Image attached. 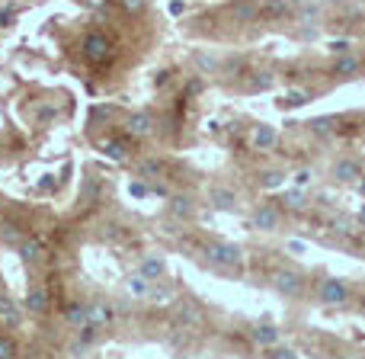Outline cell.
<instances>
[{"label": "cell", "instance_id": "e575fe53", "mask_svg": "<svg viewBox=\"0 0 365 359\" xmlns=\"http://www.w3.org/2000/svg\"><path fill=\"white\" fill-rule=\"evenodd\" d=\"M304 103H311V90H292L289 96H285V106H304Z\"/></svg>", "mask_w": 365, "mask_h": 359}, {"label": "cell", "instance_id": "83f0119b", "mask_svg": "<svg viewBox=\"0 0 365 359\" xmlns=\"http://www.w3.org/2000/svg\"><path fill=\"white\" fill-rule=\"evenodd\" d=\"M148 302H151L154 308H164V305H170L173 302V285H164V279L151 283V295H148Z\"/></svg>", "mask_w": 365, "mask_h": 359}, {"label": "cell", "instance_id": "2e32d148", "mask_svg": "<svg viewBox=\"0 0 365 359\" xmlns=\"http://www.w3.org/2000/svg\"><path fill=\"white\" fill-rule=\"evenodd\" d=\"M362 71V61L353 55V51H346V55H336L334 68H330V74L340 77V81H349V77H356Z\"/></svg>", "mask_w": 365, "mask_h": 359}, {"label": "cell", "instance_id": "f1b7e54d", "mask_svg": "<svg viewBox=\"0 0 365 359\" xmlns=\"http://www.w3.org/2000/svg\"><path fill=\"white\" fill-rule=\"evenodd\" d=\"M272 84H276V74H272V71H253L250 81H247V90H250V93H266Z\"/></svg>", "mask_w": 365, "mask_h": 359}, {"label": "cell", "instance_id": "7dc6e473", "mask_svg": "<svg viewBox=\"0 0 365 359\" xmlns=\"http://www.w3.org/2000/svg\"><path fill=\"white\" fill-rule=\"evenodd\" d=\"M359 311H362V318H365V302H362V305H359Z\"/></svg>", "mask_w": 365, "mask_h": 359}, {"label": "cell", "instance_id": "f546056e", "mask_svg": "<svg viewBox=\"0 0 365 359\" xmlns=\"http://www.w3.org/2000/svg\"><path fill=\"white\" fill-rule=\"evenodd\" d=\"M282 206L289 208V212H304V208H308V196H304V189L302 186H295V189H289V193L282 196Z\"/></svg>", "mask_w": 365, "mask_h": 359}, {"label": "cell", "instance_id": "b9f144b4", "mask_svg": "<svg viewBox=\"0 0 365 359\" xmlns=\"http://www.w3.org/2000/svg\"><path fill=\"white\" fill-rule=\"evenodd\" d=\"M83 6H87V10H103V6L109 4V0H81Z\"/></svg>", "mask_w": 365, "mask_h": 359}, {"label": "cell", "instance_id": "ac0fdd59", "mask_svg": "<svg viewBox=\"0 0 365 359\" xmlns=\"http://www.w3.org/2000/svg\"><path fill=\"white\" fill-rule=\"evenodd\" d=\"M330 173H334L336 183H356L362 177V164H359V161H353V158H340Z\"/></svg>", "mask_w": 365, "mask_h": 359}, {"label": "cell", "instance_id": "277c9868", "mask_svg": "<svg viewBox=\"0 0 365 359\" xmlns=\"http://www.w3.org/2000/svg\"><path fill=\"white\" fill-rule=\"evenodd\" d=\"M282 225V208L272 206V202H259L250 215V228L253 231H276Z\"/></svg>", "mask_w": 365, "mask_h": 359}, {"label": "cell", "instance_id": "8d00e7d4", "mask_svg": "<svg viewBox=\"0 0 365 359\" xmlns=\"http://www.w3.org/2000/svg\"><path fill=\"white\" fill-rule=\"evenodd\" d=\"M128 193H132L135 196V199H145V196L148 193H151V186H148V180H132V186H128Z\"/></svg>", "mask_w": 365, "mask_h": 359}, {"label": "cell", "instance_id": "603a6c76", "mask_svg": "<svg viewBox=\"0 0 365 359\" xmlns=\"http://www.w3.org/2000/svg\"><path fill=\"white\" fill-rule=\"evenodd\" d=\"M61 321L74 330L81 328V324H87V302H68L61 308Z\"/></svg>", "mask_w": 365, "mask_h": 359}, {"label": "cell", "instance_id": "ffe728a7", "mask_svg": "<svg viewBox=\"0 0 365 359\" xmlns=\"http://www.w3.org/2000/svg\"><path fill=\"white\" fill-rule=\"evenodd\" d=\"M167 208H170V215L180 221H189L195 215V202H192V196H186V193H173Z\"/></svg>", "mask_w": 365, "mask_h": 359}, {"label": "cell", "instance_id": "4fadbf2b", "mask_svg": "<svg viewBox=\"0 0 365 359\" xmlns=\"http://www.w3.org/2000/svg\"><path fill=\"white\" fill-rule=\"evenodd\" d=\"M23 311H29V315L42 318L51 311V298H48V289L45 285H36V289H29V295H26L23 302Z\"/></svg>", "mask_w": 365, "mask_h": 359}, {"label": "cell", "instance_id": "7402d4cb", "mask_svg": "<svg viewBox=\"0 0 365 359\" xmlns=\"http://www.w3.org/2000/svg\"><path fill=\"white\" fill-rule=\"evenodd\" d=\"M58 116H61V109H58L55 103H48V100H38L36 106H32V122H36V126H42V128H48Z\"/></svg>", "mask_w": 365, "mask_h": 359}, {"label": "cell", "instance_id": "60d3db41", "mask_svg": "<svg viewBox=\"0 0 365 359\" xmlns=\"http://www.w3.org/2000/svg\"><path fill=\"white\" fill-rule=\"evenodd\" d=\"M6 356H16V343L0 337V359H6Z\"/></svg>", "mask_w": 365, "mask_h": 359}, {"label": "cell", "instance_id": "8fae6325", "mask_svg": "<svg viewBox=\"0 0 365 359\" xmlns=\"http://www.w3.org/2000/svg\"><path fill=\"white\" fill-rule=\"evenodd\" d=\"M16 253H19V263L29 266V270L45 260V247H42V241H38V238H23L16 244Z\"/></svg>", "mask_w": 365, "mask_h": 359}, {"label": "cell", "instance_id": "d6986e66", "mask_svg": "<svg viewBox=\"0 0 365 359\" xmlns=\"http://www.w3.org/2000/svg\"><path fill=\"white\" fill-rule=\"evenodd\" d=\"M208 202H212V208H218V212H234V208H237V193H234L231 186H215L212 193H208Z\"/></svg>", "mask_w": 365, "mask_h": 359}, {"label": "cell", "instance_id": "9c48e42d", "mask_svg": "<svg viewBox=\"0 0 365 359\" xmlns=\"http://www.w3.org/2000/svg\"><path fill=\"white\" fill-rule=\"evenodd\" d=\"M125 135L128 138H138V141L151 138L154 135V116L151 113H132L125 119Z\"/></svg>", "mask_w": 365, "mask_h": 359}, {"label": "cell", "instance_id": "cb8c5ba5", "mask_svg": "<svg viewBox=\"0 0 365 359\" xmlns=\"http://www.w3.org/2000/svg\"><path fill=\"white\" fill-rule=\"evenodd\" d=\"M292 10H295L292 0H259V13L269 19H285V16H292Z\"/></svg>", "mask_w": 365, "mask_h": 359}, {"label": "cell", "instance_id": "f6af8a7d", "mask_svg": "<svg viewBox=\"0 0 365 359\" xmlns=\"http://www.w3.org/2000/svg\"><path fill=\"white\" fill-rule=\"evenodd\" d=\"M356 221H359V225H365V206L359 208V215H356Z\"/></svg>", "mask_w": 365, "mask_h": 359}, {"label": "cell", "instance_id": "74e56055", "mask_svg": "<svg viewBox=\"0 0 365 359\" xmlns=\"http://www.w3.org/2000/svg\"><path fill=\"white\" fill-rule=\"evenodd\" d=\"M292 180H295V186H311V180H314V171H311V167H302V171H295V177H292Z\"/></svg>", "mask_w": 365, "mask_h": 359}, {"label": "cell", "instance_id": "9a60e30c", "mask_svg": "<svg viewBox=\"0 0 365 359\" xmlns=\"http://www.w3.org/2000/svg\"><path fill=\"white\" fill-rule=\"evenodd\" d=\"M227 13H231L234 23L247 26V23H253V19L259 16V0H234V4L227 6Z\"/></svg>", "mask_w": 365, "mask_h": 359}, {"label": "cell", "instance_id": "8992f818", "mask_svg": "<svg viewBox=\"0 0 365 359\" xmlns=\"http://www.w3.org/2000/svg\"><path fill=\"white\" fill-rule=\"evenodd\" d=\"M96 343H100V328L87 321V324H81V328H77V334H74V340H71L68 353L71 356H87Z\"/></svg>", "mask_w": 365, "mask_h": 359}, {"label": "cell", "instance_id": "7a4b0ae2", "mask_svg": "<svg viewBox=\"0 0 365 359\" xmlns=\"http://www.w3.org/2000/svg\"><path fill=\"white\" fill-rule=\"evenodd\" d=\"M317 298H321V305H327V308H346L349 298H353V289L336 276H324L321 283H317Z\"/></svg>", "mask_w": 365, "mask_h": 359}, {"label": "cell", "instance_id": "bcb514c9", "mask_svg": "<svg viewBox=\"0 0 365 359\" xmlns=\"http://www.w3.org/2000/svg\"><path fill=\"white\" fill-rule=\"evenodd\" d=\"M356 183H359V193L365 196V177H359V180H356Z\"/></svg>", "mask_w": 365, "mask_h": 359}, {"label": "cell", "instance_id": "52a82bcc", "mask_svg": "<svg viewBox=\"0 0 365 359\" xmlns=\"http://www.w3.org/2000/svg\"><path fill=\"white\" fill-rule=\"evenodd\" d=\"M279 145V132H276V126H266V122H257L253 126V132H250V148L253 151H272V148Z\"/></svg>", "mask_w": 365, "mask_h": 359}, {"label": "cell", "instance_id": "5bb4252c", "mask_svg": "<svg viewBox=\"0 0 365 359\" xmlns=\"http://www.w3.org/2000/svg\"><path fill=\"white\" fill-rule=\"evenodd\" d=\"M138 273L145 279H151V283H158V279L167 276V260L160 257V253H145V257L138 260Z\"/></svg>", "mask_w": 365, "mask_h": 359}, {"label": "cell", "instance_id": "3957f363", "mask_svg": "<svg viewBox=\"0 0 365 359\" xmlns=\"http://www.w3.org/2000/svg\"><path fill=\"white\" fill-rule=\"evenodd\" d=\"M81 51L90 64H106L109 58H113V42H109V36H103V32H87L81 42Z\"/></svg>", "mask_w": 365, "mask_h": 359}, {"label": "cell", "instance_id": "d6a6232c", "mask_svg": "<svg viewBox=\"0 0 365 359\" xmlns=\"http://www.w3.org/2000/svg\"><path fill=\"white\" fill-rule=\"evenodd\" d=\"M282 183H285L282 171H263V173H259V186H263V189H279Z\"/></svg>", "mask_w": 365, "mask_h": 359}, {"label": "cell", "instance_id": "e0dca14e", "mask_svg": "<svg viewBox=\"0 0 365 359\" xmlns=\"http://www.w3.org/2000/svg\"><path fill=\"white\" fill-rule=\"evenodd\" d=\"M0 324L6 328H19L23 324V305L10 295H0Z\"/></svg>", "mask_w": 365, "mask_h": 359}, {"label": "cell", "instance_id": "484cf974", "mask_svg": "<svg viewBox=\"0 0 365 359\" xmlns=\"http://www.w3.org/2000/svg\"><path fill=\"white\" fill-rule=\"evenodd\" d=\"M23 238H26V234H23V225H19V221H10V218L0 221V244H6V247H13V251H16V244Z\"/></svg>", "mask_w": 365, "mask_h": 359}, {"label": "cell", "instance_id": "836d02e7", "mask_svg": "<svg viewBox=\"0 0 365 359\" xmlns=\"http://www.w3.org/2000/svg\"><path fill=\"white\" fill-rule=\"evenodd\" d=\"M195 68H199L202 74H215V71H218V61H215L212 55H205V51H199V55H195Z\"/></svg>", "mask_w": 365, "mask_h": 359}, {"label": "cell", "instance_id": "7c38bea8", "mask_svg": "<svg viewBox=\"0 0 365 359\" xmlns=\"http://www.w3.org/2000/svg\"><path fill=\"white\" fill-rule=\"evenodd\" d=\"M295 16H298V29H302V36L304 39H314L317 26H321V6H317V4H302Z\"/></svg>", "mask_w": 365, "mask_h": 359}, {"label": "cell", "instance_id": "1f68e13d", "mask_svg": "<svg viewBox=\"0 0 365 359\" xmlns=\"http://www.w3.org/2000/svg\"><path fill=\"white\" fill-rule=\"evenodd\" d=\"M100 151L106 154V158H113V161H125V158H128V145H125V141H119V138L103 141Z\"/></svg>", "mask_w": 365, "mask_h": 359}, {"label": "cell", "instance_id": "ee69618b", "mask_svg": "<svg viewBox=\"0 0 365 359\" xmlns=\"http://www.w3.org/2000/svg\"><path fill=\"white\" fill-rule=\"evenodd\" d=\"M182 10H186V6H182V0H173V4H170V13H177V16Z\"/></svg>", "mask_w": 365, "mask_h": 359}, {"label": "cell", "instance_id": "f35d334b", "mask_svg": "<svg viewBox=\"0 0 365 359\" xmlns=\"http://www.w3.org/2000/svg\"><path fill=\"white\" fill-rule=\"evenodd\" d=\"M327 49L334 51V55H346V51H353V45H349L346 39H336V42H327Z\"/></svg>", "mask_w": 365, "mask_h": 359}, {"label": "cell", "instance_id": "4dcf8cb0", "mask_svg": "<svg viewBox=\"0 0 365 359\" xmlns=\"http://www.w3.org/2000/svg\"><path fill=\"white\" fill-rule=\"evenodd\" d=\"M308 132L317 135V138H327V135L336 132V119H334V116H324V119H311V122H308Z\"/></svg>", "mask_w": 365, "mask_h": 359}, {"label": "cell", "instance_id": "4316f807", "mask_svg": "<svg viewBox=\"0 0 365 359\" xmlns=\"http://www.w3.org/2000/svg\"><path fill=\"white\" fill-rule=\"evenodd\" d=\"M164 171H167V167H164V161H160V158H145V161H138V171H135V173H138L141 180L151 183V180L164 177Z\"/></svg>", "mask_w": 365, "mask_h": 359}, {"label": "cell", "instance_id": "ba28073f", "mask_svg": "<svg viewBox=\"0 0 365 359\" xmlns=\"http://www.w3.org/2000/svg\"><path fill=\"white\" fill-rule=\"evenodd\" d=\"M87 321L96 324L100 330H106L109 324L115 321V308L106 302V298H93V302H87Z\"/></svg>", "mask_w": 365, "mask_h": 359}, {"label": "cell", "instance_id": "ab89813d", "mask_svg": "<svg viewBox=\"0 0 365 359\" xmlns=\"http://www.w3.org/2000/svg\"><path fill=\"white\" fill-rule=\"evenodd\" d=\"M119 4H122V10L125 13H141L148 6V0H119Z\"/></svg>", "mask_w": 365, "mask_h": 359}, {"label": "cell", "instance_id": "d590c367", "mask_svg": "<svg viewBox=\"0 0 365 359\" xmlns=\"http://www.w3.org/2000/svg\"><path fill=\"white\" fill-rule=\"evenodd\" d=\"M269 356H272V359H295L298 350H295V347H285V343H272V347H269Z\"/></svg>", "mask_w": 365, "mask_h": 359}, {"label": "cell", "instance_id": "30bf717a", "mask_svg": "<svg viewBox=\"0 0 365 359\" xmlns=\"http://www.w3.org/2000/svg\"><path fill=\"white\" fill-rule=\"evenodd\" d=\"M173 321H177L180 330H186V334H192V330L202 328V308L192 302H182L177 305V315H173Z\"/></svg>", "mask_w": 365, "mask_h": 359}, {"label": "cell", "instance_id": "5b68a950", "mask_svg": "<svg viewBox=\"0 0 365 359\" xmlns=\"http://www.w3.org/2000/svg\"><path fill=\"white\" fill-rule=\"evenodd\" d=\"M272 289L285 298H298L304 292V276L298 270H276L272 273Z\"/></svg>", "mask_w": 365, "mask_h": 359}, {"label": "cell", "instance_id": "44dd1931", "mask_svg": "<svg viewBox=\"0 0 365 359\" xmlns=\"http://www.w3.org/2000/svg\"><path fill=\"white\" fill-rule=\"evenodd\" d=\"M250 337H253V343H257V347H266V350H269L272 343H279V337H282V334H279V328H276L272 321H259L257 328L250 330Z\"/></svg>", "mask_w": 365, "mask_h": 359}, {"label": "cell", "instance_id": "7bdbcfd3", "mask_svg": "<svg viewBox=\"0 0 365 359\" xmlns=\"http://www.w3.org/2000/svg\"><path fill=\"white\" fill-rule=\"evenodd\" d=\"M13 19V10H0V26H6Z\"/></svg>", "mask_w": 365, "mask_h": 359}, {"label": "cell", "instance_id": "d4e9b609", "mask_svg": "<svg viewBox=\"0 0 365 359\" xmlns=\"http://www.w3.org/2000/svg\"><path fill=\"white\" fill-rule=\"evenodd\" d=\"M125 289L132 298H138V302H148V295H151V279H145L138 270L132 273V276L125 279Z\"/></svg>", "mask_w": 365, "mask_h": 359}, {"label": "cell", "instance_id": "6da1fadb", "mask_svg": "<svg viewBox=\"0 0 365 359\" xmlns=\"http://www.w3.org/2000/svg\"><path fill=\"white\" fill-rule=\"evenodd\" d=\"M205 260L215 266V270H237V266L244 263V253H240L237 244L212 241V244H205Z\"/></svg>", "mask_w": 365, "mask_h": 359}]
</instances>
